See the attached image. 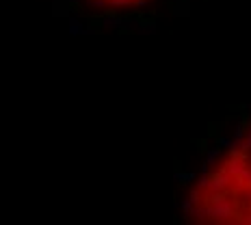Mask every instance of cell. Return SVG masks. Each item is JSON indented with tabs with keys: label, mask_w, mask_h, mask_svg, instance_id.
Wrapping results in <instances>:
<instances>
[{
	"label": "cell",
	"mask_w": 251,
	"mask_h": 225,
	"mask_svg": "<svg viewBox=\"0 0 251 225\" xmlns=\"http://www.w3.org/2000/svg\"><path fill=\"white\" fill-rule=\"evenodd\" d=\"M186 217L197 223L251 225V128L193 186Z\"/></svg>",
	"instance_id": "1"
},
{
	"label": "cell",
	"mask_w": 251,
	"mask_h": 225,
	"mask_svg": "<svg viewBox=\"0 0 251 225\" xmlns=\"http://www.w3.org/2000/svg\"><path fill=\"white\" fill-rule=\"evenodd\" d=\"M91 2H98V4H115V7H130V4L150 2V0H91Z\"/></svg>",
	"instance_id": "2"
}]
</instances>
